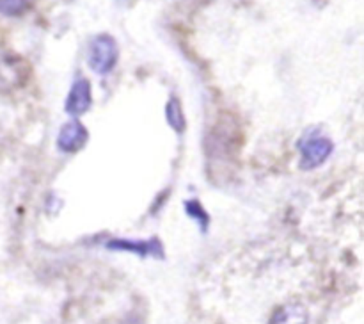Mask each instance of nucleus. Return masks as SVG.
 Here are the masks:
<instances>
[{
  "instance_id": "1",
  "label": "nucleus",
  "mask_w": 364,
  "mask_h": 324,
  "mask_svg": "<svg viewBox=\"0 0 364 324\" xmlns=\"http://www.w3.org/2000/svg\"><path fill=\"white\" fill-rule=\"evenodd\" d=\"M119 59V46L110 34H98L89 45L87 63L95 73L107 75L114 70Z\"/></svg>"
},
{
  "instance_id": "2",
  "label": "nucleus",
  "mask_w": 364,
  "mask_h": 324,
  "mask_svg": "<svg viewBox=\"0 0 364 324\" xmlns=\"http://www.w3.org/2000/svg\"><path fill=\"white\" fill-rule=\"evenodd\" d=\"M301 148V167L302 169H315L322 166L333 153V141L326 135L306 134L299 142Z\"/></svg>"
},
{
  "instance_id": "3",
  "label": "nucleus",
  "mask_w": 364,
  "mask_h": 324,
  "mask_svg": "<svg viewBox=\"0 0 364 324\" xmlns=\"http://www.w3.org/2000/svg\"><path fill=\"white\" fill-rule=\"evenodd\" d=\"M92 103V93H91V82L85 77H77L71 84L70 93H68L66 103L64 109L70 116H82L91 109Z\"/></svg>"
},
{
  "instance_id": "4",
  "label": "nucleus",
  "mask_w": 364,
  "mask_h": 324,
  "mask_svg": "<svg viewBox=\"0 0 364 324\" xmlns=\"http://www.w3.org/2000/svg\"><path fill=\"white\" fill-rule=\"evenodd\" d=\"M87 128L78 120H71L60 127L59 135H57V148L64 153L78 152L87 142Z\"/></svg>"
},
{
  "instance_id": "5",
  "label": "nucleus",
  "mask_w": 364,
  "mask_h": 324,
  "mask_svg": "<svg viewBox=\"0 0 364 324\" xmlns=\"http://www.w3.org/2000/svg\"><path fill=\"white\" fill-rule=\"evenodd\" d=\"M107 249L112 251H127L139 256H151V258H164V249L156 239L149 241H128V239H112L107 242Z\"/></svg>"
},
{
  "instance_id": "6",
  "label": "nucleus",
  "mask_w": 364,
  "mask_h": 324,
  "mask_svg": "<svg viewBox=\"0 0 364 324\" xmlns=\"http://www.w3.org/2000/svg\"><path fill=\"white\" fill-rule=\"evenodd\" d=\"M309 313L301 303H288L277 308L270 317L269 324H308Z\"/></svg>"
},
{
  "instance_id": "7",
  "label": "nucleus",
  "mask_w": 364,
  "mask_h": 324,
  "mask_svg": "<svg viewBox=\"0 0 364 324\" xmlns=\"http://www.w3.org/2000/svg\"><path fill=\"white\" fill-rule=\"evenodd\" d=\"M20 80V68L9 57H0V91L13 88Z\"/></svg>"
},
{
  "instance_id": "8",
  "label": "nucleus",
  "mask_w": 364,
  "mask_h": 324,
  "mask_svg": "<svg viewBox=\"0 0 364 324\" xmlns=\"http://www.w3.org/2000/svg\"><path fill=\"white\" fill-rule=\"evenodd\" d=\"M166 117L167 123L174 128L176 132L185 130V114L181 110V103L178 98H171L166 105Z\"/></svg>"
},
{
  "instance_id": "9",
  "label": "nucleus",
  "mask_w": 364,
  "mask_h": 324,
  "mask_svg": "<svg viewBox=\"0 0 364 324\" xmlns=\"http://www.w3.org/2000/svg\"><path fill=\"white\" fill-rule=\"evenodd\" d=\"M185 212L188 214V217H192V219L199 224V228H201L203 234L208 230L210 216H208V212L205 210V207L201 205V202H199V199H187V202H185Z\"/></svg>"
},
{
  "instance_id": "10",
  "label": "nucleus",
  "mask_w": 364,
  "mask_h": 324,
  "mask_svg": "<svg viewBox=\"0 0 364 324\" xmlns=\"http://www.w3.org/2000/svg\"><path fill=\"white\" fill-rule=\"evenodd\" d=\"M28 0H0V14L4 16H20L27 11Z\"/></svg>"
},
{
  "instance_id": "11",
  "label": "nucleus",
  "mask_w": 364,
  "mask_h": 324,
  "mask_svg": "<svg viewBox=\"0 0 364 324\" xmlns=\"http://www.w3.org/2000/svg\"><path fill=\"white\" fill-rule=\"evenodd\" d=\"M123 324H142V320L139 317H128Z\"/></svg>"
},
{
  "instance_id": "12",
  "label": "nucleus",
  "mask_w": 364,
  "mask_h": 324,
  "mask_svg": "<svg viewBox=\"0 0 364 324\" xmlns=\"http://www.w3.org/2000/svg\"><path fill=\"white\" fill-rule=\"evenodd\" d=\"M134 2L135 0H117V4H119V6H124V7H130Z\"/></svg>"
}]
</instances>
